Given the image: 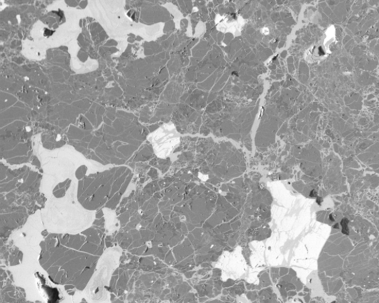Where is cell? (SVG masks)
Returning a JSON list of instances; mask_svg holds the SVG:
<instances>
[{
  "label": "cell",
  "mask_w": 379,
  "mask_h": 303,
  "mask_svg": "<svg viewBox=\"0 0 379 303\" xmlns=\"http://www.w3.org/2000/svg\"><path fill=\"white\" fill-rule=\"evenodd\" d=\"M102 242V234L94 228L70 237L50 236L43 248L41 265L54 281L84 286L101 254Z\"/></svg>",
  "instance_id": "6da1fadb"
},
{
  "label": "cell",
  "mask_w": 379,
  "mask_h": 303,
  "mask_svg": "<svg viewBox=\"0 0 379 303\" xmlns=\"http://www.w3.org/2000/svg\"><path fill=\"white\" fill-rule=\"evenodd\" d=\"M94 180H84L80 182L79 199L89 209L101 206H115L129 184L130 177L115 180L110 176L101 175Z\"/></svg>",
  "instance_id": "7a4b0ae2"
},
{
  "label": "cell",
  "mask_w": 379,
  "mask_h": 303,
  "mask_svg": "<svg viewBox=\"0 0 379 303\" xmlns=\"http://www.w3.org/2000/svg\"><path fill=\"white\" fill-rule=\"evenodd\" d=\"M330 219H331V221H334V219H333V217L331 216H330Z\"/></svg>",
  "instance_id": "3957f363"
}]
</instances>
